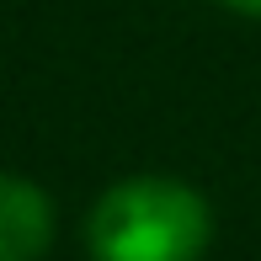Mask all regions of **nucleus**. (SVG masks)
Here are the masks:
<instances>
[{
	"instance_id": "2",
	"label": "nucleus",
	"mask_w": 261,
	"mask_h": 261,
	"mask_svg": "<svg viewBox=\"0 0 261 261\" xmlns=\"http://www.w3.org/2000/svg\"><path fill=\"white\" fill-rule=\"evenodd\" d=\"M54 245V203L43 187L0 176V261H43Z\"/></svg>"
},
{
	"instance_id": "3",
	"label": "nucleus",
	"mask_w": 261,
	"mask_h": 261,
	"mask_svg": "<svg viewBox=\"0 0 261 261\" xmlns=\"http://www.w3.org/2000/svg\"><path fill=\"white\" fill-rule=\"evenodd\" d=\"M219 6H229V11H240V16H261V0H219Z\"/></svg>"
},
{
	"instance_id": "1",
	"label": "nucleus",
	"mask_w": 261,
	"mask_h": 261,
	"mask_svg": "<svg viewBox=\"0 0 261 261\" xmlns=\"http://www.w3.org/2000/svg\"><path fill=\"white\" fill-rule=\"evenodd\" d=\"M86 240L96 261H203L213 240L208 197L171 176H128L91 208Z\"/></svg>"
}]
</instances>
